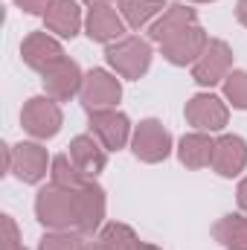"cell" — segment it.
<instances>
[{
  "label": "cell",
  "mask_w": 247,
  "mask_h": 250,
  "mask_svg": "<svg viewBox=\"0 0 247 250\" xmlns=\"http://www.w3.org/2000/svg\"><path fill=\"white\" fill-rule=\"evenodd\" d=\"M21 59H23L26 67L44 73V70H50L56 62H62L64 50L53 35H47V32H29L23 38V44H21Z\"/></svg>",
  "instance_id": "5bb4252c"
},
{
  "label": "cell",
  "mask_w": 247,
  "mask_h": 250,
  "mask_svg": "<svg viewBox=\"0 0 247 250\" xmlns=\"http://www.w3.org/2000/svg\"><path fill=\"white\" fill-rule=\"evenodd\" d=\"M70 160H73L90 181H96V175L105 172V166H108V148L99 146V143L93 140V134H79V137L70 140Z\"/></svg>",
  "instance_id": "2e32d148"
},
{
  "label": "cell",
  "mask_w": 247,
  "mask_h": 250,
  "mask_svg": "<svg viewBox=\"0 0 247 250\" xmlns=\"http://www.w3.org/2000/svg\"><path fill=\"white\" fill-rule=\"evenodd\" d=\"M151 44L140 35H125L105 47V62L111 64L123 79H140L151 67Z\"/></svg>",
  "instance_id": "7a4b0ae2"
},
{
  "label": "cell",
  "mask_w": 247,
  "mask_h": 250,
  "mask_svg": "<svg viewBox=\"0 0 247 250\" xmlns=\"http://www.w3.org/2000/svg\"><path fill=\"white\" fill-rule=\"evenodd\" d=\"M236 198H239V207L247 212V178H242V184L236 189Z\"/></svg>",
  "instance_id": "83f0119b"
},
{
  "label": "cell",
  "mask_w": 247,
  "mask_h": 250,
  "mask_svg": "<svg viewBox=\"0 0 247 250\" xmlns=\"http://www.w3.org/2000/svg\"><path fill=\"white\" fill-rule=\"evenodd\" d=\"M64 114L59 108V102L53 96H32L23 102L21 111V125L26 134H32L35 140H50L62 131Z\"/></svg>",
  "instance_id": "3957f363"
},
{
  "label": "cell",
  "mask_w": 247,
  "mask_h": 250,
  "mask_svg": "<svg viewBox=\"0 0 247 250\" xmlns=\"http://www.w3.org/2000/svg\"><path fill=\"white\" fill-rule=\"evenodd\" d=\"M99 242H102V248L105 250H137L143 242L137 239V233L123 224V221H111V224H105L102 230H99Z\"/></svg>",
  "instance_id": "603a6c76"
},
{
  "label": "cell",
  "mask_w": 247,
  "mask_h": 250,
  "mask_svg": "<svg viewBox=\"0 0 247 250\" xmlns=\"http://www.w3.org/2000/svg\"><path fill=\"white\" fill-rule=\"evenodd\" d=\"M44 23L50 32H56L59 38H76L79 29H82V9L76 0H56L47 15H44Z\"/></svg>",
  "instance_id": "ac0fdd59"
},
{
  "label": "cell",
  "mask_w": 247,
  "mask_h": 250,
  "mask_svg": "<svg viewBox=\"0 0 247 250\" xmlns=\"http://www.w3.org/2000/svg\"><path fill=\"white\" fill-rule=\"evenodd\" d=\"M131 151L143 163H163L172 154V134L160 120H143L131 134Z\"/></svg>",
  "instance_id": "277c9868"
},
{
  "label": "cell",
  "mask_w": 247,
  "mask_h": 250,
  "mask_svg": "<svg viewBox=\"0 0 247 250\" xmlns=\"http://www.w3.org/2000/svg\"><path fill=\"white\" fill-rule=\"evenodd\" d=\"M224 96L227 102H233V108L247 111V70H233L224 79Z\"/></svg>",
  "instance_id": "cb8c5ba5"
},
{
  "label": "cell",
  "mask_w": 247,
  "mask_h": 250,
  "mask_svg": "<svg viewBox=\"0 0 247 250\" xmlns=\"http://www.w3.org/2000/svg\"><path fill=\"white\" fill-rule=\"evenodd\" d=\"M236 18H239L242 26H247V0H239L236 3Z\"/></svg>",
  "instance_id": "f1b7e54d"
},
{
  "label": "cell",
  "mask_w": 247,
  "mask_h": 250,
  "mask_svg": "<svg viewBox=\"0 0 247 250\" xmlns=\"http://www.w3.org/2000/svg\"><path fill=\"white\" fill-rule=\"evenodd\" d=\"M84 32L96 44H114V41L125 38V21L111 6H93L84 18Z\"/></svg>",
  "instance_id": "9a60e30c"
},
{
  "label": "cell",
  "mask_w": 247,
  "mask_h": 250,
  "mask_svg": "<svg viewBox=\"0 0 247 250\" xmlns=\"http://www.w3.org/2000/svg\"><path fill=\"white\" fill-rule=\"evenodd\" d=\"M123 99V84L114 73L96 67L84 76V84H82V105L90 111H108V108H117V102Z\"/></svg>",
  "instance_id": "8992f818"
},
{
  "label": "cell",
  "mask_w": 247,
  "mask_h": 250,
  "mask_svg": "<svg viewBox=\"0 0 247 250\" xmlns=\"http://www.w3.org/2000/svg\"><path fill=\"white\" fill-rule=\"evenodd\" d=\"M84 3H87L90 9H93V6H111V0H84Z\"/></svg>",
  "instance_id": "f546056e"
},
{
  "label": "cell",
  "mask_w": 247,
  "mask_h": 250,
  "mask_svg": "<svg viewBox=\"0 0 247 250\" xmlns=\"http://www.w3.org/2000/svg\"><path fill=\"white\" fill-rule=\"evenodd\" d=\"M26 15H47V9L56 3V0H15Z\"/></svg>",
  "instance_id": "4316f807"
},
{
  "label": "cell",
  "mask_w": 247,
  "mask_h": 250,
  "mask_svg": "<svg viewBox=\"0 0 247 250\" xmlns=\"http://www.w3.org/2000/svg\"><path fill=\"white\" fill-rule=\"evenodd\" d=\"M35 215L50 230H76L79 227L76 189H62L56 184L44 187L35 195Z\"/></svg>",
  "instance_id": "6da1fadb"
},
{
  "label": "cell",
  "mask_w": 247,
  "mask_h": 250,
  "mask_svg": "<svg viewBox=\"0 0 247 250\" xmlns=\"http://www.w3.org/2000/svg\"><path fill=\"white\" fill-rule=\"evenodd\" d=\"M41 82H44L47 96H53L56 102H70L76 93H82L84 76H82V67L79 64L64 56L62 62H56L50 70L41 73Z\"/></svg>",
  "instance_id": "52a82bcc"
},
{
  "label": "cell",
  "mask_w": 247,
  "mask_h": 250,
  "mask_svg": "<svg viewBox=\"0 0 247 250\" xmlns=\"http://www.w3.org/2000/svg\"><path fill=\"white\" fill-rule=\"evenodd\" d=\"M47 163H53L47 157V148L38 143H18L12 146V160H9V172L23 181V184H41L47 178Z\"/></svg>",
  "instance_id": "ba28073f"
},
{
  "label": "cell",
  "mask_w": 247,
  "mask_h": 250,
  "mask_svg": "<svg viewBox=\"0 0 247 250\" xmlns=\"http://www.w3.org/2000/svg\"><path fill=\"white\" fill-rule=\"evenodd\" d=\"M84 250H105V248H102V242H87Z\"/></svg>",
  "instance_id": "4dcf8cb0"
},
{
  "label": "cell",
  "mask_w": 247,
  "mask_h": 250,
  "mask_svg": "<svg viewBox=\"0 0 247 250\" xmlns=\"http://www.w3.org/2000/svg\"><path fill=\"white\" fill-rule=\"evenodd\" d=\"M230 67H233V50L227 41L221 38H212L204 50V56L192 64V79L201 84V87H215V84H224V79L230 76Z\"/></svg>",
  "instance_id": "5b68a950"
},
{
  "label": "cell",
  "mask_w": 247,
  "mask_h": 250,
  "mask_svg": "<svg viewBox=\"0 0 247 250\" xmlns=\"http://www.w3.org/2000/svg\"><path fill=\"white\" fill-rule=\"evenodd\" d=\"M212 148H215V140L209 134H204V131L184 134L181 143H178V160L184 163L186 169L212 166Z\"/></svg>",
  "instance_id": "d6986e66"
},
{
  "label": "cell",
  "mask_w": 247,
  "mask_h": 250,
  "mask_svg": "<svg viewBox=\"0 0 247 250\" xmlns=\"http://www.w3.org/2000/svg\"><path fill=\"white\" fill-rule=\"evenodd\" d=\"M137 250H160V248H154V245H140Z\"/></svg>",
  "instance_id": "1f68e13d"
},
{
  "label": "cell",
  "mask_w": 247,
  "mask_h": 250,
  "mask_svg": "<svg viewBox=\"0 0 247 250\" xmlns=\"http://www.w3.org/2000/svg\"><path fill=\"white\" fill-rule=\"evenodd\" d=\"M76 207H79V227H76V233L93 236L102 227V221H105V207H108L105 189L99 187L96 181H90L87 187L76 189Z\"/></svg>",
  "instance_id": "7c38bea8"
},
{
  "label": "cell",
  "mask_w": 247,
  "mask_h": 250,
  "mask_svg": "<svg viewBox=\"0 0 247 250\" xmlns=\"http://www.w3.org/2000/svg\"><path fill=\"white\" fill-rule=\"evenodd\" d=\"M212 236L224 245V250H247V218L245 215H224L212 227Z\"/></svg>",
  "instance_id": "ffe728a7"
},
{
  "label": "cell",
  "mask_w": 247,
  "mask_h": 250,
  "mask_svg": "<svg viewBox=\"0 0 247 250\" xmlns=\"http://www.w3.org/2000/svg\"><path fill=\"white\" fill-rule=\"evenodd\" d=\"M189 3H212V0H189Z\"/></svg>",
  "instance_id": "d6a6232c"
},
{
  "label": "cell",
  "mask_w": 247,
  "mask_h": 250,
  "mask_svg": "<svg viewBox=\"0 0 247 250\" xmlns=\"http://www.w3.org/2000/svg\"><path fill=\"white\" fill-rule=\"evenodd\" d=\"M38 250H84V242H82V233L53 230L38 242Z\"/></svg>",
  "instance_id": "d4e9b609"
},
{
  "label": "cell",
  "mask_w": 247,
  "mask_h": 250,
  "mask_svg": "<svg viewBox=\"0 0 247 250\" xmlns=\"http://www.w3.org/2000/svg\"><path fill=\"white\" fill-rule=\"evenodd\" d=\"M3 233H6L3 250H26L23 245H21V233H18V224H15L12 215H3Z\"/></svg>",
  "instance_id": "484cf974"
},
{
  "label": "cell",
  "mask_w": 247,
  "mask_h": 250,
  "mask_svg": "<svg viewBox=\"0 0 247 250\" xmlns=\"http://www.w3.org/2000/svg\"><path fill=\"white\" fill-rule=\"evenodd\" d=\"M192 23H198L195 9H189L186 3H175V6H169V9L151 23L148 38H151L154 44H166L169 38H175L178 32H184L186 26H192Z\"/></svg>",
  "instance_id": "e0dca14e"
},
{
  "label": "cell",
  "mask_w": 247,
  "mask_h": 250,
  "mask_svg": "<svg viewBox=\"0 0 247 250\" xmlns=\"http://www.w3.org/2000/svg\"><path fill=\"white\" fill-rule=\"evenodd\" d=\"M184 114L186 123L195 125L198 131H221L230 120V111H227L224 99H218L215 93H195L186 102Z\"/></svg>",
  "instance_id": "8fae6325"
},
{
  "label": "cell",
  "mask_w": 247,
  "mask_h": 250,
  "mask_svg": "<svg viewBox=\"0 0 247 250\" xmlns=\"http://www.w3.org/2000/svg\"><path fill=\"white\" fill-rule=\"evenodd\" d=\"M206 44H209V38H206L204 26L192 23V26H186L184 32H178L175 38H169L166 44H160V50H163V59L169 64L186 67V64H195L204 56Z\"/></svg>",
  "instance_id": "9c48e42d"
},
{
  "label": "cell",
  "mask_w": 247,
  "mask_h": 250,
  "mask_svg": "<svg viewBox=\"0 0 247 250\" xmlns=\"http://www.w3.org/2000/svg\"><path fill=\"white\" fill-rule=\"evenodd\" d=\"M247 166V143L239 134H221L212 148V169L221 178H239Z\"/></svg>",
  "instance_id": "4fadbf2b"
},
{
  "label": "cell",
  "mask_w": 247,
  "mask_h": 250,
  "mask_svg": "<svg viewBox=\"0 0 247 250\" xmlns=\"http://www.w3.org/2000/svg\"><path fill=\"white\" fill-rule=\"evenodd\" d=\"M90 131L93 137L108 148V151H120L125 143L131 140V120L123 111L108 108V111H90Z\"/></svg>",
  "instance_id": "30bf717a"
},
{
  "label": "cell",
  "mask_w": 247,
  "mask_h": 250,
  "mask_svg": "<svg viewBox=\"0 0 247 250\" xmlns=\"http://www.w3.org/2000/svg\"><path fill=\"white\" fill-rule=\"evenodd\" d=\"M50 178H53V184L62 189H82L90 184V178L70 160V154H59V157H53V163H50Z\"/></svg>",
  "instance_id": "7402d4cb"
},
{
  "label": "cell",
  "mask_w": 247,
  "mask_h": 250,
  "mask_svg": "<svg viewBox=\"0 0 247 250\" xmlns=\"http://www.w3.org/2000/svg\"><path fill=\"white\" fill-rule=\"evenodd\" d=\"M169 6H163V0H120V15L131 29H143L148 21H154Z\"/></svg>",
  "instance_id": "44dd1931"
}]
</instances>
